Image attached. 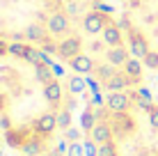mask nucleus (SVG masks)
<instances>
[{
	"instance_id": "obj_1",
	"label": "nucleus",
	"mask_w": 158,
	"mask_h": 156,
	"mask_svg": "<svg viewBox=\"0 0 158 156\" xmlns=\"http://www.w3.org/2000/svg\"><path fill=\"white\" fill-rule=\"evenodd\" d=\"M110 23L108 21V16L99 12V9H94V12H89V14H85V19H83V30L87 32V35H99V32L106 30V25Z\"/></svg>"
},
{
	"instance_id": "obj_2",
	"label": "nucleus",
	"mask_w": 158,
	"mask_h": 156,
	"mask_svg": "<svg viewBox=\"0 0 158 156\" xmlns=\"http://www.w3.org/2000/svg\"><path fill=\"white\" fill-rule=\"evenodd\" d=\"M57 55L64 60H73L76 55H80V39L78 37H64L57 44Z\"/></svg>"
},
{
	"instance_id": "obj_3",
	"label": "nucleus",
	"mask_w": 158,
	"mask_h": 156,
	"mask_svg": "<svg viewBox=\"0 0 158 156\" xmlns=\"http://www.w3.org/2000/svg\"><path fill=\"white\" fill-rule=\"evenodd\" d=\"M46 28L51 35H67L69 32V16L64 14V12H55V14H51V19H48V23H46Z\"/></svg>"
},
{
	"instance_id": "obj_4",
	"label": "nucleus",
	"mask_w": 158,
	"mask_h": 156,
	"mask_svg": "<svg viewBox=\"0 0 158 156\" xmlns=\"http://www.w3.org/2000/svg\"><path fill=\"white\" fill-rule=\"evenodd\" d=\"M55 129H57V115L55 112H46V115H41L35 122V131L41 133V136H51Z\"/></svg>"
},
{
	"instance_id": "obj_5",
	"label": "nucleus",
	"mask_w": 158,
	"mask_h": 156,
	"mask_svg": "<svg viewBox=\"0 0 158 156\" xmlns=\"http://www.w3.org/2000/svg\"><path fill=\"white\" fill-rule=\"evenodd\" d=\"M106 103L112 112H126L128 106H131V99H128L126 92H110V96L106 99Z\"/></svg>"
},
{
	"instance_id": "obj_6",
	"label": "nucleus",
	"mask_w": 158,
	"mask_h": 156,
	"mask_svg": "<svg viewBox=\"0 0 158 156\" xmlns=\"http://www.w3.org/2000/svg\"><path fill=\"white\" fill-rule=\"evenodd\" d=\"M128 35H131V55L138 57V60H144L147 53H149V46H147L144 37H142V35H138L135 30H131Z\"/></svg>"
},
{
	"instance_id": "obj_7",
	"label": "nucleus",
	"mask_w": 158,
	"mask_h": 156,
	"mask_svg": "<svg viewBox=\"0 0 158 156\" xmlns=\"http://www.w3.org/2000/svg\"><path fill=\"white\" fill-rule=\"evenodd\" d=\"M101 35H103V41H106L110 48L124 44V32H122V28H119V25H115V23H108L106 30H103Z\"/></svg>"
},
{
	"instance_id": "obj_8",
	"label": "nucleus",
	"mask_w": 158,
	"mask_h": 156,
	"mask_svg": "<svg viewBox=\"0 0 158 156\" xmlns=\"http://www.w3.org/2000/svg\"><path fill=\"white\" fill-rule=\"evenodd\" d=\"M106 57H108V62H110L112 67H124V64L128 62V57H131V51H126L124 46H112L110 51L106 53Z\"/></svg>"
},
{
	"instance_id": "obj_9",
	"label": "nucleus",
	"mask_w": 158,
	"mask_h": 156,
	"mask_svg": "<svg viewBox=\"0 0 158 156\" xmlns=\"http://www.w3.org/2000/svg\"><path fill=\"white\" fill-rule=\"evenodd\" d=\"M69 64H71V69L76 74H92L94 71V62H92V57L89 55H76L73 60H69Z\"/></svg>"
},
{
	"instance_id": "obj_10",
	"label": "nucleus",
	"mask_w": 158,
	"mask_h": 156,
	"mask_svg": "<svg viewBox=\"0 0 158 156\" xmlns=\"http://www.w3.org/2000/svg\"><path fill=\"white\" fill-rule=\"evenodd\" d=\"M110 136H112V129L108 126V124H96L94 129L89 131V138L94 140L96 145H106V142H110Z\"/></svg>"
},
{
	"instance_id": "obj_11",
	"label": "nucleus",
	"mask_w": 158,
	"mask_h": 156,
	"mask_svg": "<svg viewBox=\"0 0 158 156\" xmlns=\"http://www.w3.org/2000/svg\"><path fill=\"white\" fill-rule=\"evenodd\" d=\"M44 96H46V101H48V103H57V101L62 99V85H60L57 80L53 78L51 83H46V85H44Z\"/></svg>"
},
{
	"instance_id": "obj_12",
	"label": "nucleus",
	"mask_w": 158,
	"mask_h": 156,
	"mask_svg": "<svg viewBox=\"0 0 158 156\" xmlns=\"http://www.w3.org/2000/svg\"><path fill=\"white\" fill-rule=\"evenodd\" d=\"M142 60H138V57H128V62L124 64V74L131 78V80H140L142 76Z\"/></svg>"
},
{
	"instance_id": "obj_13",
	"label": "nucleus",
	"mask_w": 158,
	"mask_h": 156,
	"mask_svg": "<svg viewBox=\"0 0 158 156\" xmlns=\"http://www.w3.org/2000/svg\"><path fill=\"white\" fill-rule=\"evenodd\" d=\"M128 83H131V78L126 76V74H115V76L108 80L106 85H108L110 92H124V90L128 87Z\"/></svg>"
},
{
	"instance_id": "obj_14",
	"label": "nucleus",
	"mask_w": 158,
	"mask_h": 156,
	"mask_svg": "<svg viewBox=\"0 0 158 156\" xmlns=\"http://www.w3.org/2000/svg\"><path fill=\"white\" fill-rule=\"evenodd\" d=\"M35 76L39 83H51L53 80V67H48V64H35Z\"/></svg>"
},
{
	"instance_id": "obj_15",
	"label": "nucleus",
	"mask_w": 158,
	"mask_h": 156,
	"mask_svg": "<svg viewBox=\"0 0 158 156\" xmlns=\"http://www.w3.org/2000/svg\"><path fill=\"white\" fill-rule=\"evenodd\" d=\"M25 39L28 41H41L44 44V41H46V30L35 23V25H30V28L25 30Z\"/></svg>"
},
{
	"instance_id": "obj_16",
	"label": "nucleus",
	"mask_w": 158,
	"mask_h": 156,
	"mask_svg": "<svg viewBox=\"0 0 158 156\" xmlns=\"http://www.w3.org/2000/svg\"><path fill=\"white\" fill-rule=\"evenodd\" d=\"M85 90H87V80L80 76V74L69 78V92H71V94H83Z\"/></svg>"
},
{
	"instance_id": "obj_17",
	"label": "nucleus",
	"mask_w": 158,
	"mask_h": 156,
	"mask_svg": "<svg viewBox=\"0 0 158 156\" xmlns=\"http://www.w3.org/2000/svg\"><path fill=\"white\" fill-rule=\"evenodd\" d=\"M115 126L119 133H128L131 129H133V122L128 120L126 112H115Z\"/></svg>"
},
{
	"instance_id": "obj_18",
	"label": "nucleus",
	"mask_w": 158,
	"mask_h": 156,
	"mask_svg": "<svg viewBox=\"0 0 158 156\" xmlns=\"http://www.w3.org/2000/svg\"><path fill=\"white\" fill-rule=\"evenodd\" d=\"M32 48L28 44H23V41H14V44H9V55H16V57H23V60H28Z\"/></svg>"
},
{
	"instance_id": "obj_19",
	"label": "nucleus",
	"mask_w": 158,
	"mask_h": 156,
	"mask_svg": "<svg viewBox=\"0 0 158 156\" xmlns=\"http://www.w3.org/2000/svg\"><path fill=\"white\" fill-rule=\"evenodd\" d=\"M99 122H96V115L92 110H83V115H80V129L83 131H92Z\"/></svg>"
},
{
	"instance_id": "obj_20",
	"label": "nucleus",
	"mask_w": 158,
	"mask_h": 156,
	"mask_svg": "<svg viewBox=\"0 0 158 156\" xmlns=\"http://www.w3.org/2000/svg\"><path fill=\"white\" fill-rule=\"evenodd\" d=\"M96 74H99V78H103V80L108 83V80H110L112 76H115V67H112V64L108 62V64H103V67H99V69H96Z\"/></svg>"
},
{
	"instance_id": "obj_21",
	"label": "nucleus",
	"mask_w": 158,
	"mask_h": 156,
	"mask_svg": "<svg viewBox=\"0 0 158 156\" xmlns=\"http://www.w3.org/2000/svg\"><path fill=\"white\" fill-rule=\"evenodd\" d=\"M57 126L60 129H69L71 126V115H69V110H60L57 112Z\"/></svg>"
},
{
	"instance_id": "obj_22",
	"label": "nucleus",
	"mask_w": 158,
	"mask_h": 156,
	"mask_svg": "<svg viewBox=\"0 0 158 156\" xmlns=\"http://www.w3.org/2000/svg\"><path fill=\"white\" fill-rule=\"evenodd\" d=\"M23 152L28 154V156H37L41 152V142H37V140H32V142H25L23 145Z\"/></svg>"
},
{
	"instance_id": "obj_23",
	"label": "nucleus",
	"mask_w": 158,
	"mask_h": 156,
	"mask_svg": "<svg viewBox=\"0 0 158 156\" xmlns=\"http://www.w3.org/2000/svg\"><path fill=\"white\" fill-rule=\"evenodd\" d=\"M67 156H85V145L83 142H71L69 145V152H67Z\"/></svg>"
},
{
	"instance_id": "obj_24",
	"label": "nucleus",
	"mask_w": 158,
	"mask_h": 156,
	"mask_svg": "<svg viewBox=\"0 0 158 156\" xmlns=\"http://www.w3.org/2000/svg\"><path fill=\"white\" fill-rule=\"evenodd\" d=\"M83 145H85V156H99V145H96L94 140H83Z\"/></svg>"
},
{
	"instance_id": "obj_25",
	"label": "nucleus",
	"mask_w": 158,
	"mask_h": 156,
	"mask_svg": "<svg viewBox=\"0 0 158 156\" xmlns=\"http://www.w3.org/2000/svg\"><path fill=\"white\" fill-rule=\"evenodd\" d=\"M142 62H144V67H149V69H158V53L156 51H149Z\"/></svg>"
},
{
	"instance_id": "obj_26",
	"label": "nucleus",
	"mask_w": 158,
	"mask_h": 156,
	"mask_svg": "<svg viewBox=\"0 0 158 156\" xmlns=\"http://www.w3.org/2000/svg\"><path fill=\"white\" fill-rule=\"evenodd\" d=\"M99 156H117V149L112 142H106V145H99Z\"/></svg>"
},
{
	"instance_id": "obj_27",
	"label": "nucleus",
	"mask_w": 158,
	"mask_h": 156,
	"mask_svg": "<svg viewBox=\"0 0 158 156\" xmlns=\"http://www.w3.org/2000/svg\"><path fill=\"white\" fill-rule=\"evenodd\" d=\"M64 136H67V140H69V142H78V140H80V131H78L76 126L64 129Z\"/></svg>"
},
{
	"instance_id": "obj_28",
	"label": "nucleus",
	"mask_w": 158,
	"mask_h": 156,
	"mask_svg": "<svg viewBox=\"0 0 158 156\" xmlns=\"http://www.w3.org/2000/svg\"><path fill=\"white\" fill-rule=\"evenodd\" d=\"M7 142L12 145V147H19V145H21V138H19V133H14V131H7Z\"/></svg>"
},
{
	"instance_id": "obj_29",
	"label": "nucleus",
	"mask_w": 158,
	"mask_h": 156,
	"mask_svg": "<svg viewBox=\"0 0 158 156\" xmlns=\"http://www.w3.org/2000/svg\"><path fill=\"white\" fill-rule=\"evenodd\" d=\"M67 14H71V16H76V14H80V7H78V0H71V2H67Z\"/></svg>"
},
{
	"instance_id": "obj_30",
	"label": "nucleus",
	"mask_w": 158,
	"mask_h": 156,
	"mask_svg": "<svg viewBox=\"0 0 158 156\" xmlns=\"http://www.w3.org/2000/svg\"><path fill=\"white\" fill-rule=\"evenodd\" d=\"M149 122H151L154 129H158V108H156V106H154V110L149 112Z\"/></svg>"
},
{
	"instance_id": "obj_31",
	"label": "nucleus",
	"mask_w": 158,
	"mask_h": 156,
	"mask_svg": "<svg viewBox=\"0 0 158 156\" xmlns=\"http://www.w3.org/2000/svg\"><path fill=\"white\" fill-rule=\"evenodd\" d=\"M44 51H46V53H57V46L55 44H53V41H44Z\"/></svg>"
},
{
	"instance_id": "obj_32",
	"label": "nucleus",
	"mask_w": 158,
	"mask_h": 156,
	"mask_svg": "<svg viewBox=\"0 0 158 156\" xmlns=\"http://www.w3.org/2000/svg\"><path fill=\"white\" fill-rule=\"evenodd\" d=\"M69 145H71L69 140H60V145H57V152H60V154H67V152H69Z\"/></svg>"
},
{
	"instance_id": "obj_33",
	"label": "nucleus",
	"mask_w": 158,
	"mask_h": 156,
	"mask_svg": "<svg viewBox=\"0 0 158 156\" xmlns=\"http://www.w3.org/2000/svg\"><path fill=\"white\" fill-rule=\"evenodd\" d=\"M138 96H140V99H149V101L154 99V96H151V92H149L147 87H140V90H138Z\"/></svg>"
},
{
	"instance_id": "obj_34",
	"label": "nucleus",
	"mask_w": 158,
	"mask_h": 156,
	"mask_svg": "<svg viewBox=\"0 0 158 156\" xmlns=\"http://www.w3.org/2000/svg\"><path fill=\"white\" fill-rule=\"evenodd\" d=\"M0 129H7V131H9V129H12V122H9V117H0Z\"/></svg>"
},
{
	"instance_id": "obj_35",
	"label": "nucleus",
	"mask_w": 158,
	"mask_h": 156,
	"mask_svg": "<svg viewBox=\"0 0 158 156\" xmlns=\"http://www.w3.org/2000/svg\"><path fill=\"white\" fill-rule=\"evenodd\" d=\"M92 103H94V106H101V103H103V96H101L99 92H94V96H92Z\"/></svg>"
},
{
	"instance_id": "obj_36",
	"label": "nucleus",
	"mask_w": 158,
	"mask_h": 156,
	"mask_svg": "<svg viewBox=\"0 0 158 156\" xmlns=\"http://www.w3.org/2000/svg\"><path fill=\"white\" fill-rule=\"evenodd\" d=\"M7 53H9V44L0 41V55H7Z\"/></svg>"
},
{
	"instance_id": "obj_37",
	"label": "nucleus",
	"mask_w": 158,
	"mask_h": 156,
	"mask_svg": "<svg viewBox=\"0 0 158 156\" xmlns=\"http://www.w3.org/2000/svg\"><path fill=\"white\" fill-rule=\"evenodd\" d=\"M2 110H5V96L0 94V112H2Z\"/></svg>"
},
{
	"instance_id": "obj_38",
	"label": "nucleus",
	"mask_w": 158,
	"mask_h": 156,
	"mask_svg": "<svg viewBox=\"0 0 158 156\" xmlns=\"http://www.w3.org/2000/svg\"><path fill=\"white\" fill-rule=\"evenodd\" d=\"M51 156H67V154H60V152H53Z\"/></svg>"
},
{
	"instance_id": "obj_39",
	"label": "nucleus",
	"mask_w": 158,
	"mask_h": 156,
	"mask_svg": "<svg viewBox=\"0 0 158 156\" xmlns=\"http://www.w3.org/2000/svg\"><path fill=\"white\" fill-rule=\"evenodd\" d=\"M78 2H85V0H78Z\"/></svg>"
},
{
	"instance_id": "obj_40",
	"label": "nucleus",
	"mask_w": 158,
	"mask_h": 156,
	"mask_svg": "<svg viewBox=\"0 0 158 156\" xmlns=\"http://www.w3.org/2000/svg\"><path fill=\"white\" fill-rule=\"evenodd\" d=\"M138 2H142V0H138Z\"/></svg>"
},
{
	"instance_id": "obj_41",
	"label": "nucleus",
	"mask_w": 158,
	"mask_h": 156,
	"mask_svg": "<svg viewBox=\"0 0 158 156\" xmlns=\"http://www.w3.org/2000/svg\"><path fill=\"white\" fill-rule=\"evenodd\" d=\"M156 156H158V154H156Z\"/></svg>"
}]
</instances>
